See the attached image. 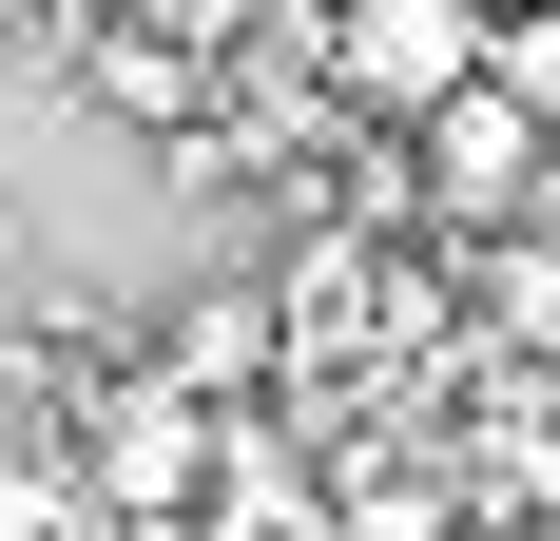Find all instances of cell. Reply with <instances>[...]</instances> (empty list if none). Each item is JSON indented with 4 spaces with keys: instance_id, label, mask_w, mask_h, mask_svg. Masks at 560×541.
<instances>
[{
    "instance_id": "obj_1",
    "label": "cell",
    "mask_w": 560,
    "mask_h": 541,
    "mask_svg": "<svg viewBox=\"0 0 560 541\" xmlns=\"http://www.w3.org/2000/svg\"><path fill=\"white\" fill-rule=\"evenodd\" d=\"M406 174H425V214H445V232H483V214H541V194H560V116L522 97L503 58H483V78H445V97L406 116Z\"/></svg>"
},
{
    "instance_id": "obj_2",
    "label": "cell",
    "mask_w": 560,
    "mask_h": 541,
    "mask_svg": "<svg viewBox=\"0 0 560 541\" xmlns=\"http://www.w3.org/2000/svg\"><path fill=\"white\" fill-rule=\"evenodd\" d=\"M483 39H503V0H329V97L406 136L445 78H483Z\"/></svg>"
},
{
    "instance_id": "obj_3",
    "label": "cell",
    "mask_w": 560,
    "mask_h": 541,
    "mask_svg": "<svg viewBox=\"0 0 560 541\" xmlns=\"http://www.w3.org/2000/svg\"><path fill=\"white\" fill-rule=\"evenodd\" d=\"M213 445H232V406H194L174 368H136V387H97L78 484H97L116 522H194V503H213Z\"/></svg>"
},
{
    "instance_id": "obj_4",
    "label": "cell",
    "mask_w": 560,
    "mask_h": 541,
    "mask_svg": "<svg viewBox=\"0 0 560 541\" xmlns=\"http://www.w3.org/2000/svg\"><path fill=\"white\" fill-rule=\"evenodd\" d=\"M78 97H97L116 136H174V156H194V136H213V58L174 39V20H78Z\"/></svg>"
},
{
    "instance_id": "obj_5",
    "label": "cell",
    "mask_w": 560,
    "mask_h": 541,
    "mask_svg": "<svg viewBox=\"0 0 560 541\" xmlns=\"http://www.w3.org/2000/svg\"><path fill=\"white\" fill-rule=\"evenodd\" d=\"M155 368L194 387V406H252V387L290 368V290H194V310L155 329Z\"/></svg>"
},
{
    "instance_id": "obj_6",
    "label": "cell",
    "mask_w": 560,
    "mask_h": 541,
    "mask_svg": "<svg viewBox=\"0 0 560 541\" xmlns=\"http://www.w3.org/2000/svg\"><path fill=\"white\" fill-rule=\"evenodd\" d=\"M483 329L560 348V232H541V214H483Z\"/></svg>"
}]
</instances>
